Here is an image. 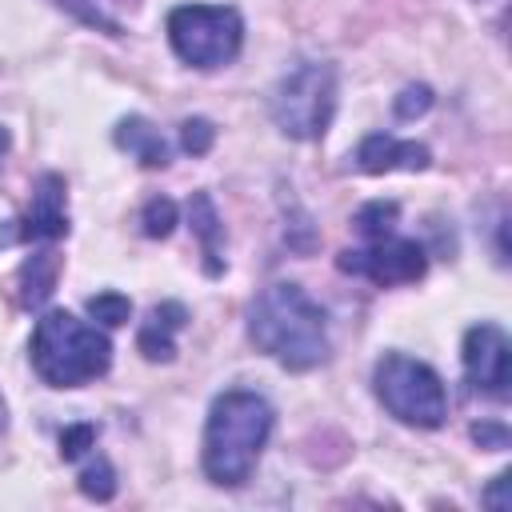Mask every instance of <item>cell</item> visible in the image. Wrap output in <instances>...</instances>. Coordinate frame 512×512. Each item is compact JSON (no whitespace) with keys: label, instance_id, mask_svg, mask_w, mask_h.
<instances>
[{"label":"cell","instance_id":"obj_20","mask_svg":"<svg viewBox=\"0 0 512 512\" xmlns=\"http://www.w3.org/2000/svg\"><path fill=\"white\" fill-rule=\"evenodd\" d=\"M212 144H216V124H212V120L188 116V120L180 124V148H184L188 156H208Z\"/></svg>","mask_w":512,"mask_h":512},{"label":"cell","instance_id":"obj_15","mask_svg":"<svg viewBox=\"0 0 512 512\" xmlns=\"http://www.w3.org/2000/svg\"><path fill=\"white\" fill-rule=\"evenodd\" d=\"M56 276H60V256L48 252V248H44V252H32V256L20 264V272H16L20 304H24V308H40V304L52 296Z\"/></svg>","mask_w":512,"mask_h":512},{"label":"cell","instance_id":"obj_6","mask_svg":"<svg viewBox=\"0 0 512 512\" xmlns=\"http://www.w3.org/2000/svg\"><path fill=\"white\" fill-rule=\"evenodd\" d=\"M168 44L192 68H224L244 44V20L232 4H176L168 12Z\"/></svg>","mask_w":512,"mask_h":512},{"label":"cell","instance_id":"obj_12","mask_svg":"<svg viewBox=\"0 0 512 512\" xmlns=\"http://www.w3.org/2000/svg\"><path fill=\"white\" fill-rule=\"evenodd\" d=\"M188 224L204 248V272L208 276H220L224 272V260H220V248H224V220L212 204L208 192H192L188 196Z\"/></svg>","mask_w":512,"mask_h":512},{"label":"cell","instance_id":"obj_9","mask_svg":"<svg viewBox=\"0 0 512 512\" xmlns=\"http://www.w3.org/2000/svg\"><path fill=\"white\" fill-rule=\"evenodd\" d=\"M64 176L44 172L32 188V204L20 220H8L0 228V244H20V240H60L68 236V212H64Z\"/></svg>","mask_w":512,"mask_h":512},{"label":"cell","instance_id":"obj_25","mask_svg":"<svg viewBox=\"0 0 512 512\" xmlns=\"http://www.w3.org/2000/svg\"><path fill=\"white\" fill-rule=\"evenodd\" d=\"M504 488H508V472H500V476L484 488V496H480V500H484L492 512H508V504H512V500H508V492H504Z\"/></svg>","mask_w":512,"mask_h":512},{"label":"cell","instance_id":"obj_2","mask_svg":"<svg viewBox=\"0 0 512 512\" xmlns=\"http://www.w3.org/2000/svg\"><path fill=\"white\" fill-rule=\"evenodd\" d=\"M276 412L272 404L252 388H228L212 400L208 424H204V448L200 464L204 476L216 488H240L248 484L268 436H272Z\"/></svg>","mask_w":512,"mask_h":512},{"label":"cell","instance_id":"obj_3","mask_svg":"<svg viewBox=\"0 0 512 512\" xmlns=\"http://www.w3.org/2000/svg\"><path fill=\"white\" fill-rule=\"evenodd\" d=\"M28 360L44 384L80 388L112 368V340L96 324H84L64 308H52L32 328Z\"/></svg>","mask_w":512,"mask_h":512},{"label":"cell","instance_id":"obj_1","mask_svg":"<svg viewBox=\"0 0 512 512\" xmlns=\"http://www.w3.org/2000/svg\"><path fill=\"white\" fill-rule=\"evenodd\" d=\"M248 340L288 372H312L328 360L324 308L288 280L268 284L248 304Z\"/></svg>","mask_w":512,"mask_h":512},{"label":"cell","instance_id":"obj_24","mask_svg":"<svg viewBox=\"0 0 512 512\" xmlns=\"http://www.w3.org/2000/svg\"><path fill=\"white\" fill-rule=\"evenodd\" d=\"M472 440L480 448H488V452H504L512 444V432L500 420H480V424H472Z\"/></svg>","mask_w":512,"mask_h":512},{"label":"cell","instance_id":"obj_18","mask_svg":"<svg viewBox=\"0 0 512 512\" xmlns=\"http://www.w3.org/2000/svg\"><path fill=\"white\" fill-rule=\"evenodd\" d=\"M176 224H180V208L168 196H152L144 204V212H140V228H144L148 240H168Z\"/></svg>","mask_w":512,"mask_h":512},{"label":"cell","instance_id":"obj_21","mask_svg":"<svg viewBox=\"0 0 512 512\" xmlns=\"http://www.w3.org/2000/svg\"><path fill=\"white\" fill-rule=\"evenodd\" d=\"M292 204V224H284V240H288V248L292 252H312L316 248V240H320V232H316V224H312V216L296 204V200H288Z\"/></svg>","mask_w":512,"mask_h":512},{"label":"cell","instance_id":"obj_19","mask_svg":"<svg viewBox=\"0 0 512 512\" xmlns=\"http://www.w3.org/2000/svg\"><path fill=\"white\" fill-rule=\"evenodd\" d=\"M84 308H88L92 320H100V324H108V328H120V324H128V316H132V300L120 296V292H96V296H88Z\"/></svg>","mask_w":512,"mask_h":512},{"label":"cell","instance_id":"obj_5","mask_svg":"<svg viewBox=\"0 0 512 512\" xmlns=\"http://www.w3.org/2000/svg\"><path fill=\"white\" fill-rule=\"evenodd\" d=\"M372 388L376 400L388 408L408 428H440L448 416V392L436 368H428L416 356L404 352H384L372 368Z\"/></svg>","mask_w":512,"mask_h":512},{"label":"cell","instance_id":"obj_10","mask_svg":"<svg viewBox=\"0 0 512 512\" xmlns=\"http://www.w3.org/2000/svg\"><path fill=\"white\" fill-rule=\"evenodd\" d=\"M352 164L368 176H384V172H424L432 164L428 144L420 140H396L388 132H372L356 144Z\"/></svg>","mask_w":512,"mask_h":512},{"label":"cell","instance_id":"obj_26","mask_svg":"<svg viewBox=\"0 0 512 512\" xmlns=\"http://www.w3.org/2000/svg\"><path fill=\"white\" fill-rule=\"evenodd\" d=\"M8 144H12V136H8V128H4V124H0V156H4V152H8Z\"/></svg>","mask_w":512,"mask_h":512},{"label":"cell","instance_id":"obj_11","mask_svg":"<svg viewBox=\"0 0 512 512\" xmlns=\"http://www.w3.org/2000/svg\"><path fill=\"white\" fill-rule=\"evenodd\" d=\"M184 324H188V308L180 300H160L148 312V320L140 324V332H136V348L144 352V360L168 364L176 356V332Z\"/></svg>","mask_w":512,"mask_h":512},{"label":"cell","instance_id":"obj_23","mask_svg":"<svg viewBox=\"0 0 512 512\" xmlns=\"http://www.w3.org/2000/svg\"><path fill=\"white\" fill-rule=\"evenodd\" d=\"M88 448H96V424H72L60 432V456L64 460H80Z\"/></svg>","mask_w":512,"mask_h":512},{"label":"cell","instance_id":"obj_7","mask_svg":"<svg viewBox=\"0 0 512 512\" xmlns=\"http://www.w3.org/2000/svg\"><path fill=\"white\" fill-rule=\"evenodd\" d=\"M336 268L340 272H352V276H364L380 288H392V284H416L424 272H428V252L424 244L408 240V236H380V240H368V248H348L336 256Z\"/></svg>","mask_w":512,"mask_h":512},{"label":"cell","instance_id":"obj_22","mask_svg":"<svg viewBox=\"0 0 512 512\" xmlns=\"http://www.w3.org/2000/svg\"><path fill=\"white\" fill-rule=\"evenodd\" d=\"M432 104H436V92H432L428 84H408V88H400V96L392 100V112H396V120H416V116H424Z\"/></svg>","mask_w":512,"mask_h":512},{"label":"cell","instance_id":"obj_4","mask_svg":"<svg viewBox=\"0 0 512 512\" xmlns=\"http://www.w3.org/2000/svg\"><path fill=\"white\" fill-rule=\"evenodd\" d=\"M268 108L288 140H320L336 112V68L328 60L292 64L276 80Z\"/></svg>","mask_w":512,"mask_h":512},{"label":"cell","instance_id":"obj_8","mask_svg":"<svg viewBox=\"0 0 512 512\" xmlns=\"http://www.w3.org/2000/svg\"><path fill=\"white\" fill-rule=\"evenodd\" d=\"M460 360H464V380L472 392L492 396V400H504L512 392V344L500 324H488V320L472 324L464 332Z\"/></svg>","mask_w":512,"mask_h":512},{"label":"cell","instance_id":"obj_17","mask_svg":"<svg viewBox=\"0 0 512 512\" xmlns=\"http://www.w3.org/2000/svg\"><path fill=\"white\" fill-rule=\"evenodd\" d=\"M76 484H80V492H84L88 500H96V504H108V500L116 496V468H112L104 456H96V460H88V464L80 468Z\"/></svg>","mask_w":512,"mask_h":512},{"label":"cell","instance_id":"obj_14","mask_svg":"<svg viewBox=\"0 0 512 512\" xmlns=\"http://www.w3.org/2000/svg\"><path fill=\"white\" fill-rule=\"evenodd\" d=\"M52 4L64 8L68 16H76L80 24L104 32V36H120L124 16H132L140 8V0H52Z\"/></svg>","mask_w":512,"mask_h":512},{"label":"cell","instance_id":"obj_16","mask_svg":"<svg viewBox=\"0 0 512 512\" xmlns=\"http://www.w3.org/2000/svg\"><path fill=\"white\" fill-rule=\"evenodd\" d=\"M396 220H400V204H396V200H368V204L352 216V224H356V232H360L364 240L392 236Z\"/></svg>","mask_w":512,"mask_h":512},{"label":"cell","instance_id":"obj_13","mask_svg":"<svg viewBox=\"0 0 512 512\" xmlns=\"http://www.w3.org/2000/svg\"><path fill=\"white\" fill-rule=\"evenodd\" d=\"M112 140H116V148L132 152L144 168H164V164H168V140H164L160 128H152L144 116H124V120L116 124Z\"/></svg>","mask_w":512,"mask_h":512}]
</instances>
